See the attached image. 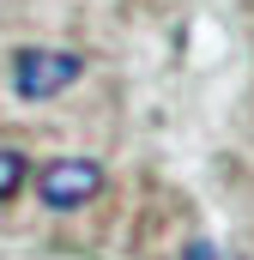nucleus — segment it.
<instances>
[{
    "label": "nucleus",
    "mask_w": 254,
    "mask_h": 260,
    "mask_svg": "<svg viewBox=\"0 0 254 260\" xmlns=\"http://www.w3.org/2000/svg\"><path fill=\"white\" fill-rule=\"evenodd\" d=\"M18 188H24V151L0 145V200H12Z\"/></svg>",
    "instance_id": "nucleus-3"
},
{
    "label": "nucleus",
    "mask_w": 254,
    "mask_h": 260,
    "mask_svg": "<svg viewBox=\"0 0 254 260\" xmlns=\"http://www.w3.org/2000/svg\"><path fill=\"white\" fill-rule=\"evenodd\" d=\"M79 73H85V61L73 49H24L12 61V91L30 97V103H43V97H61Z\"/></svg>",
    "instance_id": "nucleus-1"
},
{
    "label": "nucleus",
    "mask_w": 254,
    "mask_h": 260,
    "mask_svg": "<svg viewBox=\"0 0 254 260\" xmlns=\"http://www.w3.org/2000/svg\"><path fill=\"white\" fill-rule=\"evenodd\" d=\"M37 194H43V206H49V212L91 206V200L103 194V170H97L91 157H61V164H49V170H43Z\"/></svg>",
    "instance_id": "nucleus-2"
},
{
    "label": "nucleus",
    "mask_w": 254,
    "mask_h": 260,
    "mask_svg": "<svg viewBox=\"0 0 254 260\" xmlns=\"http://www.w3.org/2000/svg\"><path fill=\"white\" fill-rule=\"evenodd\" d=\"M182 260H236V254H230V248H218V242H206V236H200V242H188V248H182Z\"/></svg>",
    "instance_id": "nucleus-4"
}]
</instances>
